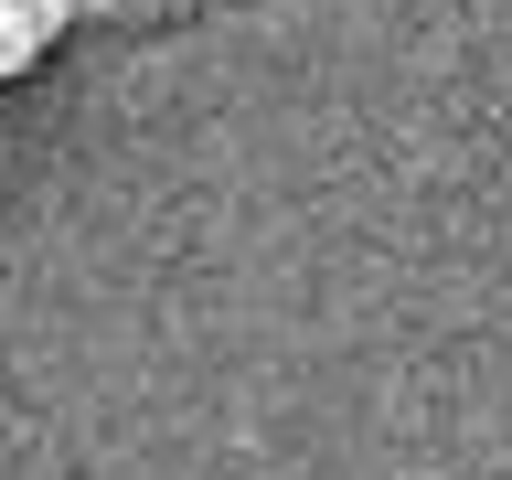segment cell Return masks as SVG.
<instances>
[{"label": "cell", "mask_w": 512, "mask_h": 480, "mask_svg": "<svg viewBox=\"0 0 512 480\" xmlns=\"http://www.w3.org/2000/svg\"><path fill=\"white\" fill-rule=\"evenodd\" d=\"M43 43H54V32L32 22L22 0H0V86H11V75H32V64H43Z\"/></svg>", "instance_id": "6da1fadb"}, {"label": "cell", "mask_w": 512, "mask_h": 480, "mask_svg": "<svg viewBox=\"0 0 512 480\" xmlns=\"http://www.w3.org/2000/svg\"><path fill=\"white\" fill-rule=\"evenodd\" d=\"M22 11H32L43 32H64V22H75V0H22Z\"/></svg>", "instance_id": "7a4b0ae2"}]
</instances>
